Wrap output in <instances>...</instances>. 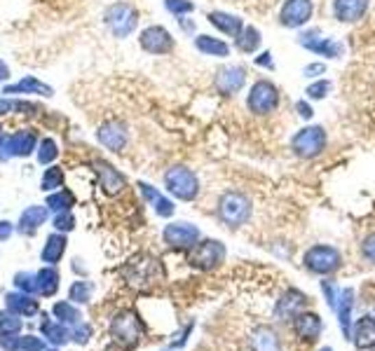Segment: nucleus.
Wrapping results in <instances>:
<instances>
[{
  "mask_svg": "<svg viewBox=\"0 0 375 351\" xmlns=\"http://www.w3.org/2000/svg\"><path fill=\"white\" fill-rule=\"evenodd\" d=\"M138 16L141 14H138L136 5L127 3V0H115L104 10V24L113 38L127 40L138 29Z\"/></svg>",
  "mask_w": 375,
  "mask_h": 351,
  "instance_id": "f257e3e1",
  "label": "nucleus"
},
{
  "mask_svg": "<svg viewBox=\"0 0 375 351\" xmlns=\"http://www.w3.org/2000/svg\"><path fill=\"white\" fill-rule=\"evenodd\" d=\"M38 141H40V136L33 127H21L12 133H5V138L0 141V161L5 164L10 159L31 157V155H36Z\"/></svg>",
  "mask_w": 375,
  "mask_h": 351,
  "instance_id": "f03ea898",
  "label": "nucleus"
},
{
  "mask_svg": "<svg viewBox=\"0 0 375 351\" xmlns=\"http://www.w3.org/2000/svg\"><path fill=\"white\" fill-rule=\"evenodd\" d=\"M218 218H221L223 225L228 227H242L246 220L251 218V211H254V204H251V199L246 197L244 192H237V190H228L221 194V199H218Z\"/></svg>",
  "mask_w": 375,
  "mask_h": 351,
  "instance_id": "7ed1b4c3",
  "label": "nucleus"
},
{
  "mask_svg": "<svg viewBox=\"0 0 375 351\" xmlns=\"http://www.w3.org/2000/svg\"><path fill=\"white\" fill-rule=\"evenodd\" d=\"M165 187L171 197L181 199V202H195L199 194V178L193 169L176 164L165 171Z\"/></svg>",
  "mask_w": 375,
  "mask_h": 351,
  "instance_id": "20e7f679",
  "label": "nucleus"
},
{
  "mask_svg": "<svg viewBox=\"0 0 375 351\" xmlns=\"http://www.w3.org/2000/svg\"><path fill=\"white\" fill-rule=\"evenodd\" d=\"M326 143H328L326 129H324L322 125H310L293 133V138H291V150H293L295 157L312 159V157H319V155L326 150Z\"/></svg>",
  "mask_w": 375,
  "mask_h": 351,
  "instance_id": "39448f33",
  "label": "nucleus"
},
{
  "mask_svg": "<svg viewBox=\"0 0 375 351\" xmlns=\"http://www.w3.org/2000/svg\"><path fill=\"white\" fill-rule=\"evenodd\" d=\"M279 99H282V94H279L277 85L263 77V80H256L246 94V108L258 117L270 115L279 108Z\"/></svg>",
  "mask_w": 375,
  "mask_h": 351,
  "instance_id": "423d86ee",
  "label": "nucleus"
},
{
  "mask_svg": "<svg viewBox=\"0 0 375 351\" xmlns=\"http://www.w3.org/2000/svg\"><path fill=\"white\" fill-rule=\"evenodd\" d=\"M138 47L150 57H167L176 49V40H173L169 29L160 24H150L138 33Z\"/></svg>",
  "mask_w": 375,
  "mask_h": 351,
  "instance_id": "0eeeda50",
  "label": "nucleus"
},
{
  "mask_svg": "<svg viewBox=\"0 0 375 351\" xmlns=\"http://www.w3.org/2000/svg\"><path fill=\"white\" fill-rule=\"evenodd\" d=\"M303 263L312 274H333L335 270H340L343 258H340V250L328 246V244H317V246L305 250Z\"/></svg>",
  "mask_w": 375,
  "mask_h": 351,
  "instance_id": "6e6552de",
  "label": "nucleus"
},
{
  "mask_svg": "<svg viewBox=\"0 0 375 351\" xmlns=\"http://www.w3.org/2000/svg\"><path fill=\"white\" fill-rule=\"evenodd\" d=\"M226 260V246L218 239H199L193 248L188 250V263L197 270H214Z\"/></svg>",
  "mask_w": 375,
  "mask_h": 351,
  "instance_id": "1a4fd4ad",
  "label": "nucleus"
},
{
  "mask_svg": "<svg viewBox=\"0 0 375 351\" xmlns=\"http://www.w3.org/2000/svg\"><path fill=\"white\" fill-rule=\"evenodd\" d=\"M110 335H113V339L120 347L132 349L136 347L138 339L143 335V323L134 311H122V314H117L113 323H110Z\"/></svg>",
  "mask_w": 375,
  "mask_h": 351,
  "instance_id": "9d476101",
  "label": "nucleus"
},
{
  "mask_svg": "<svg viewBox=\"0 0 375 351\" xmlns=\"http://www.w3.org/2000/svg\"><path fill=\"white\" fill-rule=\"evenodd\" d=\"M97 141L99 146L106 148L108 153H122L130 143V129L122 120L117 117H108L97 127Z\"/></svg>",
  "mask_w": 375,
  "mask_h": 351,
  "instance_id": "9b49d317",
  "label": "nucleus"
},
{
  "mask_svg": "<svg viewBox=\"0 0 375 351\" xmlns=\"http://www.w3.org/2000/svg\"><path fill=\"white\" fill-rule=\"evenodd\" d=\"M162 239L165 244L173 250H190L195 244L202 239V232L199 227H195L193 222H186V220H176V222H169L165 225L162 230Z\"/></svg>",
  "mask_w": 375,
  "mask_h": 351,
  "instance_id": "f8f14e48",
  "label": "nucleus"
},
{
  "mask_svg": "<svg viewBox=\"0 0 375 351\" xmlns=\"http://www.w3.org/2000/svg\"><path fill=\"white\" fill-rule=\"evenodd\" d=\"M315 16V3L312 0H284L279 8V24L284 29H303Z\"/></svg>",
  "mask_w": 375,
  "mask_h": 351,
  "instance_id": "ddd939ff",
  "label": "nucleus"
},
{
  "mask_svg": "<svg viewBox=\"0 0 375 351\" xmlns=\"http://www.w3.org/2000/svg\"><path fill=\"white\" fill-rule=\"evenodd\" d=\"M244 85H246V70H244V66L228 64V66H223V68L216 70L214 87H216V92L221 94V96L230 99L237 92H242Z\"/></svg>",
  "mask_w": 375,
  "mask_h": 351,
  "instance_id": "4468645a",
  "label": "nucleus"
},
{
  "mask_svg": "<svg viewBox=\"0 0 375 351\" xmlns=\"http://www.w3.org/2000/svg\"><path fill=\"white\" fill-rule=\"evenodd\" d=\"M3 96H40V99H52L54 87H49L47 82L38 80L36 75H24L19 80L10 82L3 87Z\"/></svg>",
  "mask_w": 375,
  "mask_h": 351,
  "instance_id": "2eb2a0df",
  "label": "nucleus"
},
{
  "mask_svg": "<svg viewBox=\"0 0 375 351\" xmlns=\"http://www.w3.org/2000/svg\"><path fill=\"white\" fill-rule=\"evenodd\" d=\"M94 174L99 178V185L108 197H117L120 192H125L127 178L120 169H115L110 161L106 159H94Z\"/></svg>",
  "mask_w": 375,
  "mask_h": 351,
  "instance_id": "dca6fc26",
  "label": "nucleus"
},
{
  "mask_svg": "<svg viewBox=\"0 0 375 351\" xmlns=\"http://www.w3.org/2000/svg\"><path fill=\"white\" fill-rule=\"evenodd\" d=\"M298 42L303 44L305 49H310L312 54L324 57V59H338V57H343V52H345L343 42L331 40V38H319V31L303 33V36L298 38Z\"/></svg>",
  "mask_w": 375,
  "mask_h": 351,
  "instance_id": "f3484780",
  "label": "nucleus"
},
{
  "mask_svg": "<svg viewBox=\"0 0 375 351\" xmlns=\"http://www.w3.org/2000/svg\"><path fill=\"white\" fill-rule=\"evenodd\" d=\"M49 218H52V211L47 209V204H31L29 209L21 211L16 232L24 234V237H33Z\"/></svg>",
  "mask_w": 375,
  "mask_h": 351,
  "instance_id": "a211bd4d",
  "label": "nucleus"
},
{
  "mask_svg": "<svg viewBox=\"0 0 375 351\" xmlns=\"http://www.w3.org/2000/svg\"><path fill=\"white\" fill-rule=\"evenodd\" d=\"M307 307V295L295 291V288H291L279 298L277 307H274V314L279 316V321H291L295 319L298 314H303Z\"/></svg>",
  "mask_w": 375,
  "mask_h": 351,
  "instance_id": "6ab92c4d",
  "label": "nucleus"
},
{
  "mask_svg": "<svg viewBox=\"0 0 375 351\" xmlns=\"http://www.w3.org/2000/svg\"><path fill=\"white\" fill-rule=\"evenodd\" d=\"M371 0H333V16L340 24H356L368 12Z\"/></svg>",
  "mask_w": 375,
  "mask_h": 351,
  "instance_id": "aec40b11",
  "label": "nucleus"
},
{
  "mask_svg": "<svg viewBox=\"0 0 375 351\" xmlns=\"http://www.w3.org/2000/svg\"><path fill=\"white\" fill-rule=\"evenodd\" d=\"M5 309L12 311V314L21 316V319H29L40 311V302L36 300V295L21 293V291H10L5 295Z\"/></svg>",
  "mask_w": 375,
  "mask_h": 351,
  "instance_id": "412c9836",
  "label": "nucleus"
},
{
  "mask_svg": "<svg viewBox=\"0 0 375 351\" xmlns=\"http://www.w3.org/2000/svg\"><path fill=\"white\" fill-rule=\"evenodd\" d=\"M206 21H209L218 33H223V36H228V38H237L246 26L242 16L223 12V10H214V12H209L206 14Z\"/></svg>",
  "mask_w": 375,
  "mask_h": 351,
  "instance_id": "4be33fe9",
  "label": "nucleus"
},
{
  "mask_svg": "<svg viewBox=\"0 0 375 351\" xmlns=\"http://www.w3.org/2000/svg\"><path fill=\"white\" fill-rule=\"evenodd\" d=\"M40 330H43V337L47 339V344L52 347H66L71 342V328L59 323L57 319H52L49 314H40Z\"/></svg>",
  "mask_w": 375,
  "mask_h": 351,
  "instance_id": "5701e85b",
  "label": "nucleus"
},
{
  "mask_svg": "<svg viewBox=\"0 0 375 351\" xmlns=\"http://www.w3.org/2000/svg\"><path fill=\"white\" fill-rule=\"evenodd\" d=\"M193 44L199 54H204V57H214V59L230 57V44L223 40V38L209 36V33H199V36H195Z\"/></svg>",
  "mask_w": 375,
  "mask_h": 351,
  "instance_id": "b1692460",
  "label": "nucleus"
},
{
  "mask_svg": "<svg viewBox=\"0 0 375 351\" xmlns=\"http://www.w3.org/2000/svg\"><path fill=\"white\" fill-rule=\"evenodd\" d=\"M352 342L361 351L375 349V316H363L352 326Z\"/></svg>",
  "mask_w": 375,
  "mask_h": 351,
  "instance_id": "393cba45",
  "label": "nucleus"
},
{
  "mask_svg": "<svg viewBox=\"0 0 375 351\" xmlns=\"http://www.w3.org/2000/svg\"><path fill=\"white\" fill-rule=\"evenodd\" d=\"M66 248H69V237L61 232H52L45 239V246L40 250V260L45 265H59L64 258Z\"/></svg>",
  "mask_w": 375,
  "mask_h": 351,
  "instance_id": "a878e982",
  "label": "nucleus"
},
{
  "mask_svg": "<svg viewBox=\"0 0 375 351\" xmlns=\"http://www.w3.org/2000/svg\"><path fill=\"white\" fill-rule=\"evenodd\" d=\"M352 309H354V291L352 288H343L338 304H335V314H338V323L345 339H352Z\"/></svg>",
  "mask_w": 375,
  "mask_h": 351,
  "instance_id": "bb28decb",
  "label": "nucleus"
},
{
  "mask_svg": "<svg viewBox=\"0 0 375 351\" xmlns=\"http://www.w3.org/2000/svg\"><path fill=\"white\" fill-rule=\"evenodd\" d=\"M322 316L315 314V311H303V314L295 316L293 321V330L298 333V337L307 339V342H315V339L322 335Z\"/></svg>",
  "mask_w": 375,
  "mask_h": 351,
  "instance_id": "cd10ccee",
  "label": "nucleus"
},
{
  "mask_svg": "<svg viewBox=\"0 0 375 351\" xmlns=\"http://www.w3.org/2000/svg\"><path fill=\"white\" fill-rule=\"evenodd\" d=\"M45 113L43 105L26 101L21 96H0V117H8V115H38Z\"/></svg>",
  "mask_w": 375,
  "mask_h": 351,
  "instance_id": "c85d7f7f",
  "label": "nucleus"
},
{
  "mask_svg": "<svg viewBox=\"0 0 375 351\" xmlns=\"http://www.w3.org/2000/svg\"><path fill=\"white\" fill-rule=\"evenodd\" d=\"M36 278H38V295H43V298H54V295L59 293L61 274H59L57 265L40 267V270L36 272Z\"/></svg>",
  "mask_w": 375,
  "mask_h": 351,
  "instance_id": "c756f323",
  "label": "nucleus"
},
{
  "mask_svg": "<svg viewBox=\"0 0 375 351\" xmlns=\"http://www.w3.org/2000/svg\"><path fill=\"white\" fill-rule=\"evenodd\" d=\"M251 347H254V351H282V342H279V335L270 326H261L251 335Z\"/></svg>",
  "mask_w": 375,
  "mask_h": 351,
  "instance_id": "7c9ffc66",
  "label": "nucleus"
},
{
  "mask_svg": "<svg viewBox=\"0 0 375 351\" xmlns=\"http://www.w3.org/2000/svg\"><path fill=\"white\" fill-rule=\"evenodd\" d=\"M45 204H47V209L52 211V213H61V211H73V206L77 204V197L69 187H59V190L47 194Z\"/></svg>",
  "mask_w": 375,
  "mask_h": 351,
  "instance_id": "2f4dec72",
  "label": "nucleus"
},
{
  "mask_svg": "<svg viewBox=\"0 0 375 351\" xmlns=\"http://www.w3.org/2000/svg\"><path fill=\"white\" fill-rule=\"evenodd\" d=\"M263 44V36L256 26H244L242 33L234 38V47L239 49L242 54H256Z\"/></svg>",
  "mask_w": 375,
  "mask_h": 351,
  "instance_id": "473e14b6",
  "label": "nucleus"
},
{
  "mask_svg": "<svg viewBox=\"0 0 375 351\" xmlns=\"http://www.w3.org/2000/svg\"><path fill=\"white\" fill-rule=\"evenodd\" d=\"M52 316L57 319L59 323H64V326H77V323L82 321V311L75 307V304L71 302V300H59V302H54L52 307Z\"/></svg>",
  "mask_w": 375,
  "mask_h": 351,
  "instance_id": "72a5a7b5",
  "label": "nucleus"
},
{
  "mask_svg": "<svg viewBox=\"0 0 375 351\" xmlns=\"http://www.w3.org/2000/svg\"><path fill=\"white\" fill-rule=\"evenodd\" d=\"M61 155V148L57 143V138L52 136H40V141H38V148H36V159L40 166H49L54 164V161L59 159Z\"/></svg>",
  "mask_w": 375,
  "mask_h": 351,
  "instance_id": "f704fd0d",
  "label": "nucleus"
},
{
  "mask_svg": "<svg viewBox=\"0 0 375 351\" xmlns=\"http://www.w3.org/2000/svg\"><path fill=\"white\" fill-rule=\"evenodd\" d=\"M64 181H66V171L61 169L59 164H49L47 169L43 171V178H40V190L43 192H54L59 187H64Z\"/></svg>",
  "mask_w": 375,
  "mask_h": 351,
  "instance_id": "c9c22d12",
  "label": "nucleus"
},
{
  "mask_svg": "<svg viewBox=\"0 0 375 351\" xmlns=\"http://www.w3.org/2000/svg\"><path fill=\"white\" fill-rule=\"evenodd\" d=\"M92 295H94V283L87 281V278H77L69 288V300L73 304H89L92 302Z\"/></svg>",
  "mask_w": 375,
  "mask_h": 351,
  "instance_id": "e433bc0d",
  "label": "nucleus"
},
{
  "mask_svg": "<svg viewBox=\"0 0 375 351\" xmlns=\"http://www.w3.org/2000/svg\"><path fill=\"white\" fill-rule=\"evenodd\" d=\"M14 288L21 293H29V295H38V278L36 272H16L12 278Z\"/></svg>",
  "mask_w": 375,
  "mask_h": 351,
  "instance_id": "4c0bfd02",
  "label": "nucleus"
},
{
  "mask_svg": "<svg viewBox=\"0 0 375 351\" xmlns=\"http://www.w3.org/2000/svg\"><path fill=\"white\" fill-rule=\"evenodd\" d=\"M331 89H333V85L328 80H312L310 85H307V89H305V96L310 99V101H324V99L331 94Z\"/></svg>",
  "mask_w": 375,
  "mask_h": 351,
  "instance_id": "58836bf2",
  "label": "nucleus"
},
{
  "mask_svg": "<svg viewBox=\"0 0 375 351\" xmlns=\"http://www.w3.org/2000/svg\"><path fill=\"white\" fill-rule=\"evenodd\" d=\"M77 220L73 216V211H61V213H52V227L54 232H61V234H69L75 230Z\"/></svg>",
  "mask_w": 375,
  "mask_h": 351,
  "instance_id": "ea45409f",
  "label": "nucleus"
},
{
  "mask_svg": "<svg viewBox=\"0 0 375 351\" xmlns=\"http://www.w3.org/2000/svg\"><path fill=\"white\" fill-rule=\"evenodd\" d=\"M165 3V10L169 14H173L178 19V16H190L195 12V3L193 0H162Z\"/></svg>",
  "mask_w": 375,
  "mask_h": 351,
  "instance_id": "a19ab883",
  "label": "nucleus"
},
{
  "mask_svg": "<svg viewBox=\"0 0 375 351\" xmlns=\"http://www.w3.org/2000/svg\"><path fill=\"white\" fill-rule=\"evenodd\" d=\"M21 326H24L21 316L8 309H0V333H21Z\"/></svg>",
  "mask_w": 375,
  "mask_h": 351,
  "instance_id": "79ce46f5",
  "label": "nucleus"
},
{
  "mask_svg": "<svg viewBox=\"0 0 375 351\" xmlns=\"http://www.w3.org/2000/svg\"><path fill=\"white\" fill-rule=\"evenodd\" d=\"M150 206H153V211L160 216V218H171L173 211H176V206H173L171 199H169V197H165L162 192L153 199V202H150Z\"/></svg>",
  "mask_w": 375,
  "mask_h": 351,
  "instance_id": "37998d69",
  "label": "nucleus"
},
{
  "mask_svg": "<svg viewBox=\"0 0 375 351\" xmlns=\"http://www.w3.org/2000/svg\"><path fill=\"white\" fill-rule=\"evenodd\" d=\"M92 339V326L87 321H80L77 326L71 328V342L75 344H87Z\"/></svg>",
  "mask_w": 375,
  "mask_h": 351,
  "instance_id": "c03bdc74",
  "label": "nucleus"
},
{
  "mask_svg": "<svg viewBox=\"0 0 375 351\" xmlns=\"http://www.w3.org/2000/svg\"><path fill=\"white\" fill-rule=\"evenodd\" d=\"M0 349L21 351V333H0Z\"/></svg>",
  "mask_w": 375,
  "mask_h": 351,
  "instance_id": "a18cd8bd",
  "label": "nucleus"
},
{
  "mask_svg": "<svg viewBox=\"0 0 375 351\" xmlns=\"http://www.w3.org/2000/svg\"><path fill=\"white\" fill-rule=\"evenodd\" d=\"M322 291H324V295H326L328 307L335 311V304H338V298H340V288L335 286V281H331V278H324V281H322Z\"/></svg>",
  "mask_w": 375,
  "mask_h": 351,
  "instance_id": "49530a36",
  "label": "nucleus"
},
{
  "mask_svg": "<svg viewBox=\"0 0 375 351\" xmlns=\"http://www.w3.org/2000/svg\"><path fill=\"white\" fill-rule=\"evenodd\" d=\"M47 349V339L36 335H21V351H45Z\"/></svg>",
  "mask_w": 375,
  "mask_h": 351,
  "instance_id": "de8ad7c7",
  "label": "nucleus"
},
{
  "mask_svg": "<svg viewBox=\"0 0 375 351\" xmlns=\"http://www.w3.org/2000/svg\"><path fill=\"white\" fill-rule=\"evenodd\" d=\"M14 232H16V225H14V222H10V220H0V244L10 242V239L14 237Z\"/></svg>",
  "mask_w": 375,
  "mask_h": 351,
  "instance_id": "09e8293b",
  "label": "nucleus"
},
{
  "mask_svg": "<svg viewBox=\"0 0 375 351\" xmlns=\"http://www.w3.org/2000/svg\"><path fill=\"white\" fill-rule=\"evenodd\" d=\"M361 250H363V255H366V258L371 260V263H375V232L368 234V237L363 239Z\"/></svg>",
  "mask_w": 375,
  "mask_h": 351,
  "instance_id": "8fccbe9b",
  "label": "nucleus"
},
{
  "mask_svg": "<svg viewBox=\"0 0 375 351\" xmlns=\"http://www.w3.org/2000/svg\"><path fill=\"white\" fill-rule=\"evenodd\" d=\"M295 113H298L303 120H312V115H315V110H312V103L310 101H295Z\"/></svg>",
  "mask_w": 375,
  "mask_h": 351,
  "instance_id": "3c124183",
  "label": "nucleus"
},
{
  "mask_svg": "<svg viewBox=\"0 0 375 351\" xmlns=\"http://www.w3.org/2000/svg\"><path fill=\"white\" fill-rule=\"evenodd\" d=\"M193 333V323H188L186 328H183L181 333L176 335V339H171V349H178V347H183V344L188 342V335Z\"/></svg>",
  "mask_w": 375,
  "mask_h": 351,
  "instance_id": "603ef678",
  "label": "nucleus"
},
{
  "mask_svg": "<svg viewBox=\"0 0 375 351\" xmlns=\"http://www.w3.org/2000/svg\"><path fill=\"white\" fill-rule=\"evenodd\" d=\"M303 73H305V77H319V75L326 73V66L319 64V61H315V64H307V66H305Z\"/></svg>",
  "mask_w": 375,
  "mask_h": 351,
  "instance_id": "864d4df0",
  "label": "nucleus"
},
{
  "mask_svg": "<svg viewBox=\"0 0 375 351\" xmlns=\"http://www.w3.org/2000/svg\"><path fill=\"white\" fill-rule=\"evenodd\" d=\"M256 66H261V68H267V70H274V61H272V54L270 52H263L258 57L254 59Z\"/></svg>",
  "mask_w": 375,
  "mask_h": 351,
  "instance_id": "5fc2aeb1",
  "label": "nucleus"
},
{
  "mask_svg": "<svg viewBox=\"0 0 375 351\" xmlns=\"http://www.w3.org/2000/svg\"><path fill=\"white\" fill-rule=\"evenodd\" d=\"M178 26H181V31L183 33H188V36H193L195 33V21L190 19V16H178Z\"/></svg>",
  "mask_w": 375,
  "mask_h": 351,
  "instance_id": "6e6d98bb",
  "label": "nucleus"
},
{
  "mask_svg": "<svg viewBox=\"0 0 375 351\" xmlns=\"http://www.w3.org/2000/svg\"><path fill=\"white\" fill-rule=\"evenodd\" d=\"M8 80H10V66L5 64L3 59H0V89L8 85Z\"/></svg>",
  "mask_w": 375,
  "mask_h": 351,
  "instance_id": "4d7b16f0",
  "label": "nucleus"
},
{
  "mask_svg": "<svg viewBox=\"0 0 375 351\" xmlns=\"http://www.w3.org/2000/svg\"><path fill=\"white\" fill-rule=\"evenodd\" d=\"M82 263H85V260H80V258H73V272H77V274H80V272H82V274H87V267L82 265Z\"/></svg>",
  "mask_w": 375,
  "mask_h": 351,
  "instance_id": "13d9d810",
  "label": "nucleus"
},
{
  "mask_svg": "<svg viewBox=\"0 0 375 351\" xmlns=\"http://www.w3.org/2000/svg\"><path fill=\"white\" fill-rule=\"evenodd\" d=\"M3 138H5V127L0 125V141H3Z\"/></svg>",
  "mask_w": 375,
  "mask_h": 351,
  "instance_id": "bf43d9fd",
  "label": "nucleus"
},
{
  "mask_svg": "<svg viewBox=\"0 0 375 351\" xmlns=\"http://www.w3.org/2000/svg\"><path fill=\"white\" fill-rule=\"evenodd\" d=\"M45 351H61V349H59V347H47Z\"/></svg>",
  "mask_w": 375,
  "mask_h": 351,
  "instance_id": "052dcab7",
  "label": "nucleus"
},
{
  "mask_svg": "<svg viewBox=\"0 0 375 351\" xmlns=\"http://www.w3.org/2000/svg\"><path fill=\"white\" fill-rule=\"evenodd\" d=\"M319 351H333L331 347H324V349H319Z\"/></svg>",
  "mask_w": 375,
  "mask_h": 351,
  "instance_id": "680f3d73",
  "label": "nucleus"
}]
</instances>
